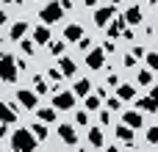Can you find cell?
Returning <instances> with one entry per match:
<instances>
[{
	"instance_id": "obj_1",
	"label": "cell",
	"mask_w": 158,
	"mask_h": 152,
	"mask_svg": "<svg viewBox=\"0 0 158 152\" xmlns=\"http://www.w3.org/2000/svg\"><path fill=\"white\" fill-rule=\"evenodd\" d=\"M36 147H39V138L33 136V130L19 127V130L11 133V150L14 152H33Z\"/></svg>"
},
{
	"instance_id": "obj_2",
	"label": "cell",
	"mask_w": 158,
	"mask_h": 152,
	"mask_svg": "<svg viewBox=\"0 0 158 152\" xmlns=\"http://www.w3.org/2000/svg\"><path fill=\"white\" fill-rule=\"evenodd\" d=\"M17 58L8 53H0V80L3 83H17Z\"/></svg>"
},
{
	"instance_id": "obj_3",
	"label": "cell",
	"mask_w": 158,
	"mask_h": 152,
	"mask_svg": "<svg viewBox=\"0 0 158 152\" xmlns=\"http://www.w3.org/2000/svg\"><path fill=\"white\" fill-rule=\"evenodd\" d=\"M64 17V6L58 3V0H53V3H44L42 8H39V19L44 22V25H53V22H58Z\"/></svg>"
},
{
	"instance_id": "obj_4",
	"label": "cell",
	"mask_w": 158,
	"mask_h": 152,
	"mask_svg": "<svg viewBox=\"0 0 158 152\" xmlns=\"http://www.w3.org/2000/svg\"><path fill=\"white\" fill-rule=\"evenodd\" d=\"M75 91H58L56 97H53V108L56 111H72L75 108Z\"/></svg>"
},
{
	"instance_id": "obj_5",
	"label": "cell",
	"mask_w": 158,
	"mask_h": 152,
	"mask_svg": "<svg viewBox=\"0 0 158 152\" xmlns=\"http://www.w3.org/2000/svg\"><path fill=\"white\" fill-rule=\"evenodd\" d=\"M86 66H89V69H103V66H106V50H103V47L86 50Z\"/></svg>"
},
{
	"instance_id": "obj_6",
	"label": "cell",
	"mask_w": 158,
	"mask_h": 152,
	"mask_svg": "<svg viewBox=\"0 0 158 152\" xmlns=\"http://www.w3.org/2000/svg\"><path fill=\"white\" fill-rule=\"evenodd\" d=\"M17 102H19L25 111H36V105H39V94L31 91V89H19V91H17Z\"/></svg>"
},
{
	"instance_id": "obj_7",
	"label": "cell",
	"mask_w": 158,
	"mask_h": 152,
	"mask_svg": "<svg viewBox=\"0 0 158 152\" xmlns=\"http://www.w3.org/2000/svg\"><path fill=\"white\" fill-rule=\"evenodd\" d=\"M117 17V8H114V3L111 6H100V8H94V22L100 25V28H106L111 19Z\"/></svg>"
},
{
	"instance_id": "obj_8",
	"label": "cell",
	"mask_w": 158,
	"mask_h": 152,
	"mask_svg": "<svg viewBox=\"0 0 158 152\" xmlns=\"http://www.w3.org/2000/svg\"><path fill=\"white\" fill-rule=\"evenodd\" d=\"M122 19L128 22V25H142V19H144V14H142V6H128L125 8V14H122Z\"/></svg>"
},
{
	"instance_id": "obj_9",
	"label": "cell",
	"mask_w": 158,
	"mask_h": 152,
	"mask_svg": "<svg viewBox=\"0 0 158 152\" xmlns=\"http://www.w3.org/2000/svg\"><path fill=\"white\" fill-rule=\"evenodd\" d=\"M58 138H61L67 147H75V144H78V133H75L72 125H58Z\"/></svg>"
},
{
	"instance_id": "obj_10",
	"label": "cell",
	"mask_w": 158,
	"mask_h": 152,
	"mask_svg": "<svg viewBox=\"0 0 158 152\" xmlns=\"http://www.w3.org/2000/svg\"><path fill=\"white\" fill-rule=\"evenodd\" d=\"M122 122H125L128 127L139 130V127L144 125V116H142V111H125V114H122Z\"/></svg>"
},
{
	"instance_id": "obj_11",
	"label": "cell",
	"mask_w": 158,
	"mask_h": 152,
	"mask_svg": "<svg viewBox=\"0 0 158 152\" xmlns=\"http://www.w3.org/2000/svg\"><path fill=\"white\" fill-rule=\"evenodd\" d=\"M50 39H53V33H50V28H47L44 22L33 28V42H36V44H50Z\"/></svg>"
},
{
	"instance_id": "obj_12",
	"label": "cell",
	"mask_w": 158,
	"mask_h": 152,
	"mask_svg": "<svg viewBox=\"0 0 158 152\" xmlns=\"http://www.w3.org/2000/svg\"><path fill=\"white\" fill-rule=\"evenodd\" d=\"M125 25H128V22L122 19V14H117V17H114V19H111V22L106 25V28H108V36H111V39L122 36V28H125Z\"/></svg>"
},
{
	"instance_id": "obj_13",
	"label": "cell",
	"mask_w": 158,
	"mask_h": 152,
	"mask_svg": "<svg viewBox=\"0 0 158 152\" xmlns=\"http://www.w3.org/2000/svg\"><path fill=\"white\" fill-rule=\"evenodd\" d=\"M58 69H61V75H64V78H72V75L78 72L75 61H72V58H64V55H58Z\"/></svg>"
},
{
	"instance_id": "obj_14",
	"label": "cell",
	"mask_w": 158,
	"mask_h": 152,
	"mask_svg": "<svg viewBox=\"0 0 158 152\" xmlns=\"http://www.w3.org/2000/svg\"><path fill=\"white\" fill-rule=\"evenodd\" d=\"M25 33H28V22H25V19H19V22H14V25H11V30H8V39L19 42Z\"/></svg>"
},
{
	"instance_id": "obj_15",
	"label": "cell",
	"mask_w": 158,
	"mask_h": 152,
	"mask_svg": "<svg viewBox=\"0 0 158 152\" xmlns=\"http://www.w3.org/2000/svg\"><path fill=\"white\" fill-rule=\"evenodd\" d=\"M117 97H119L122 102L133 100V97H136V86H131V83H119V86H117Z\"/></svg>"
},
{
	"instance_id": "obj_16",
	"label": "cell",
	"mask_w": 158,
	"mask_h": 152,
	"mask_svg": "<svg viewBox=\"0 0 158 152\" xmlns=\"http://www.w3.org/2000/svg\"><path fill=\"white\" fill-rule=\"evenodd\" d=\"M0 122H6V125H14L17 122V111L8 102H0Z\"/></svg>"
},
{
	"instance_id": "obj_17",
	"label": "cell",
	"mask_w": 158,
	"mask_h": 152,
	"mask_svg": "<svg viewBox=\"0 0 158 152\" xmlns=\"http://www.w3.org/2000/svg\"><path fill=\"white\" fill-rule=\"evenodd\" d=\"M81 36H83V28H81V25H75V22H72V25H67V28H64V42H78Z\"/></svg>"
},
{
	"instance_id": "obj_18",
	"label": "cell",
	"mask_w": 158,
	"mask_h": 152,
	"mask_svg": "<svg viewBox=\"0 0 158 152\" xmlns=\"http://www.w3.org/2000/svg\"><path fill=\"white\" fill-rule=\"evenodd\" d=\"M72 91H75V97H86V94L92 91V80H89V78L75 80V89H72Z\"/></svg>"
},
{
	"instance_id": "obj_19",
	"label": "cell",
	"mask_w": 158,
	"mask_h": 152,
	"mask_svg": "<svg viewBox=\"0 0 158 152\" xmlns=\"http://www.w3.org/2000/svg\"><path fill=\"white\" fill-rule=\"evenodd\" d=\"M83 105H86V111H100V105H103V97L89 91V94L83 97Z\"/></svg>"
},
{
	"instance_id": "obj_20",
	"label": "cell",
	"mask_w": 158,
	"mask_h": 152,
	"mask_svg": "<svg viewBox=\"0 0 158 152\" xmlns=\"http://www.w3.org/2000/svg\"><path fill=\"white\" fill-rule=\"evenodd\" d=\"M36 116H39V122H56V116H58V111L50 105V108H39L36 105Z\"/></svg>"
},
{
	"instance_id": "obj_21",
	"label": "cell",
	"mask_w": 158,
	"mask_h": 152,
	"mask_svg": "<svg viewBox=\"0 0 158 152\" xmlns=\"http://www.w3.org/2000/svg\"><path fill=\"white\" fill-rule=\"evenodd\" d=\"M89 144H92V150H103V130L100 127H89Z\"/></svg>"
},
{
	"instance_id": "obj_22",
	"label": "cell",
	"mask_w": 158,
	"mask_h": 152,
	"mask_svg": "<svg viewBox=\"0 0 158 152\" xmlns=\"http://www.w3.org/2000/svg\"><path fill=\"white\" fill-rule=\"evenodd\" d=\"M117 138H119L122 144H128V141H133V127H128V125L122 122V125L117 127Z\"/></svg>"
},
{
	"instance_id": "obj_23",
	"label": "cell",
	"mask_w": 158,
	"mask_h": 152,
	"mask_svg": "<svg viewBox=\"0 0 158 152\" xmlns=\"http://www.w3.org/2000/svg\"><path fill=\"white\" fill-rule=\"evenodd\" d=\"M136 105H139V111H153V114L158 111V102L153 100V97H150V94H147V97H142V100H139Z\"/></svg>"
},
{
	"instance_id": "obj_24",
	"label": "cell",
	"mask_w": 158,
	"mask_h": 152,
	"mask_svg": "<svg viewBox=\"0 0 158 152\" xmlns=\"http://www.w3.org/2000/svg\"><path fill=\"white\" fill-rule=\"evenodd\" d=\"M33 91L36 94H47L50 91V86L44 83V75H33Z\"/></svg>"
},
{
	"instance_id": "obj_25",
	"label": "cell",
	"mask_w": 158,
	"mask_h": 152,
	"mask_svg": "<svg viewBox=\"0 0 158 152\" xmlns=\"http://www.w3.org/2000/svg\"><path fill=\"white\" fill-rule=\"evenodd\" d=\"M19 47H22L25 55H33V53H36V42H33V39H25V36H22V39H19Z\"/></svg>"
},
{
	"instance_id": "obj_26",
	"label": "cell",
	"mask_w": 158,
	"mask_h": 152,
	"mask_svg": "<svg viewBox=\"0 0 158 152\" xmlns=\"http://www.w3.org/2000/svg\"><path fill=\"white\" fill-rule=\"evenodd\" d=\"M136 80H139V86H153V69H142Z\"/></svg>"
},
{
	"instance_id": "obj_27",
	"label": "cell",
	"mask_w": 158,
	"mask_h": 152,
	"mask_svg": "<svg viewBox=\"0 0 158 152\" xmlns=\"http://www.w3.org/2000/svg\"><path fill=\"white\" fill-rule=\"evenodd\" d=\"M64 44H67L64 39H58V42L50 39V53H53V55H64Z\"/></svg>"
},
{
	"instance_id": "obj_28",
	"label": "cell",
	"mask_w": 158,
	"mask_h": 152,
	"mask_svg": "<svg viewBox=\"0 0 158 152\" xmlns=\"http://www.w3.org/2000/svg\"><path fill=\"white\" fill-rule=\"evenodd\" d=\"M103 102H106L111 111H119V108H122V100H119V97H106Z\"/></svg>"
},
{
	"instance_id": "obj_29",
	"label": "cell",
	"mask_w": 158,
	"mask_h": 152,
	"mask_svg": "<svg viewBox=\"0 0 158 152\" xmlns=\"http://www.w3.org/2000/svg\"><path fill=\"white\" fill-rule=\"evenodd\" d=\"M31 130H33V136H36V138H39V141H42V138H44V141H47V127H44V125H33V127H31Z\"/></svg>"
},
{
	"instance_id": "obj_30",
	"label": "cell",
	"mask_w": 158,
	"mask_h": 152,
	"mask_svg": "<svg viewBox=\"0 0 158 152\" xmlns=\"http://www.w3.org/2000/svg\"><path fill=\"white\" fill-rule=\"evenodd\" d=\"M144 55H147V66L153 72H158V53H144Z\"/></svg>"
},
{
	"instance_id": "obj_31",
	"label": "cell",
	"mask_w": 158,
	"mask_h": 152,
	"mask_svg": "<svg viewBox=\"0 0 158 152\" xmlns=\"http://www.w3.org/2000/svg\"><path fill=\"white\" fill-rule=\"evenodd\" d=\"M147 144H158V125L147 127Z\"/></svg>"
},
{
	"instance_id": "obj_32",
	"label": "cell",
	"mask_w": 158,
	"mask_h": 152,
	"mask_svg": "<svg viewBox=\"0 0 158 152\" xmlns=\"http://www.w3.org/2000/svg\"><path fill=\"white\" fill-rule=\"evenodd\" d=\"M75 44H78V47H81L83 53H86V50H92V39H89V36H81V39L75 42Z\"/></svg>"
},
{
	"instance_id": "obj_33",
	"label": "cell",
	"mask_w": 158,
	"mask_h": 152,
	"mask_svg": "<svg viewBox=\"0 0 158 152\" xmlns=\"http://www.w3.org/2000/svg\"><path fill=\"white\" fill-rule=\"evenodd\" d=\"M119 83H122V80H119L117 72H108V75H106V86H119Z\"/></svg>"
},
{
	"instance_id": "obj_34",
	"label": "cell",
	"mask_w": 158,
	"mask_h": 152,
	"mask_svg": "<svg viewBox=\"0 0 158 152\" xmlns=\"http://www.w3.org/2000/svg\"><path fill=\"white\" fill-rule=\"evenodd\" d=\"M75 125H86V127H89V114H86V111H78V114H75Z\"/></svg>"
},
{
	"instance_id": "obj_35",
	"label": "cell",
	"mask_w": 158,
	"mask_h": 152,
	"mask_svg": "<svg viewBox=\"0 0 158 152\" xmlns=\"http://www.w3.org/2000/svg\"><path fill=\"white\" fill-rule=\"evenodd\" d=\"M136 61H139V58H136V55H133V53H128V55H125V58H122V64H125V66H128V69H133V66H136Z\"/></svg>"
},
{
	"instance_id": "obj_36",
	"label": "cell",
	"mask_w": 158,
	"mask_h": 152,
	"mask_svg": "<svg viewBox=\"0 0 158 152\" xmlns=\"http://www.w3.org/2000/svg\"><path fill=\"white\" fill-rule=\"evenodd\" d=\"M47 78H50V80H56V83H58V80H61V78H64V75H61V69H47Z\"/></svg>"
},
{
	"instance_id": "obj_37",
	"label": "cell",
	"mask_w": 158,
	"mask_h": 152,
	"mask_svg": "<svg viewBox=\"0 0 158 152\" xmlns=\"http://www.w3.org/2000/svg\"><path fill=\"white\" fill-rule=\"evenodd\" d=\"M111 122V108L108 111H100V125H108Z\"/></svg>"
},
{
	"instance_id": "obj_38",
	"label": "cell",
	"mask_w": 158,
	"mask_h": 152,
	"mask_svg": "<svg viewBox=\"0 0 158 152\" xmlns=\"http://www.w3.org/2000/svg\"><path fill=\"white\" fill-rule=\"evenodd\" d=\"M103 50H106V53H114V50H117V44H114V39H106V44H103Z\"/></svg>"
},
{
	"instance_id": "obj_39",
	"label": "cell",
	"mask_w": 158,
	"mask_h": 152,
	"mask_svg": "<svg viewBox=\"0 0 158 152\" xmlns=\"http://www.w3.org/2000/svg\"><path fill=\"white\" fill-rule=\"evenodd\" d=\"M150 97H153V100L158 102V86H153V89H150Z\"/></svg>"
},
{
	"instance_id": "obj_40",
	"label": "cell",
	"mask_w": 158,
	"mask_h": 152,
	"mask_svg": "<svg viewBox=\"0 0 158 152\" xmlns=\"http://www.w3.org/2000/svg\"><path fill=\"white\" fill-rule=\"evenodd\" d=\"M86 3V8H97V0H83Z\"/></svg>"
},
{
	"instance_id": "obj_41",
	"label": "cell",
	"mask_w": 158,
	"mask_h": 152,
	"mask_svg": "<svg viewBox=\"0 0 158 152\" xmlns=\"http://www.w3.org/2000/svg\"><path fill=\"white\" fill-rule=\"evenodd\" d=\"M58 3H61V6H64V8H67V11H69V8H72V0H58Z\"/></svg>"
},
{
	"instance_id": "obj_42",
	"label": "cell",
	"mask_w": 158,
	"mask_h": 152,
	"mask_svg": "<svg viewBox=\"0 0 158 152\" xmlns=\"http://www.w3.org/2000/svg\"><path fill=\"white\" fill-rule=\"evenodd\" d=\"M0 138H6V122H0Z\"/></svg>"
},
{
	"instance_id": "obj_43",
	"label": "cell",
	"mask_w": 158,
	"mask_h": 152,
	"mask_svg": "<svg viewBox=\"0 0 158 152\" xmlns=\"http://www.w3.org/2000/svg\"><path fill=\"white\" fill-rule=\"evenodd\" d=\"M3 3H8V6H19L22 0H3Z\"/></svg>"
},
{
	"instance_id": "obj_44",
	"label": "cell",
	"mask_w": 158,
	"mask_h": 152,
	"mask_svg": "<svg viewBox=\"0 0 158 152\" xmlns=\"http://www.w3.org/2000/svg\"><path fill=\"white\" fill-rule=\"evenodd\" d=\"M3 25H6V14L0 11V28H3Z\"/></svg>"
},
{
	"instance_id": "obj_45",
	"label": "cell",
	"mask_w": 158,
	"mask_h": 152,
	"mask_svg": "<svg viewBox=\"0 0 158 152\" xmlns=\"http://www.w3.org/2000/svg\"><path fill=\"white\" fill-rule=\"evenodd\" d=\"M111 3H114V6H117V3H125V0H111Z\"/></svg>"
},
{
	"instance_id": "obj_46",
	"label": "cell",
	"mask_w": 158,
	"mask_h": 152,
	"mask_svg": "<svg viewBox=\"0 0 158 152\" xmlns=\"http://www.w3.org/2000/svg\"><path fill=\"white\" fill-rule=\"evenodd\" d=\"M147 3H153V6H158V0H147Z\"/></svg>"
}]
</instances>
